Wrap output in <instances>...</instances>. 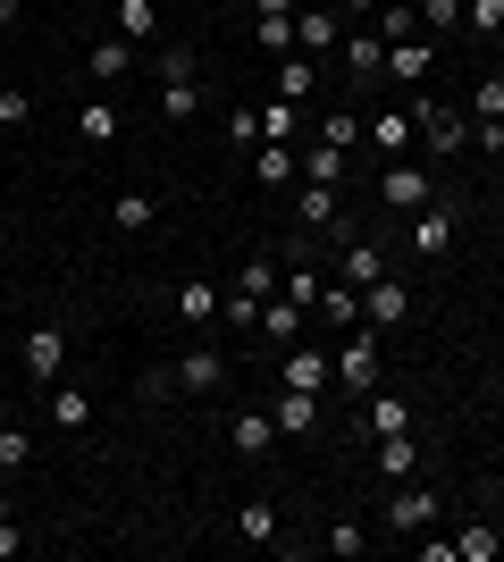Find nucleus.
Returning a JSON list of instances; mask_svg holds the SVG:
<instances>
[{"mask_svg":"<svg viewBox=\"0 0 504 562\" xmlns=\"http://www.w3.org/2000/svg\"><path fill=\"white\" fill-rule=\"evenodd\" d=\"M336 43H345V9H336V0H320V9H294V50L328 59Z\"/></svg>","mask_w":504,"mask_h":562,"instance_id":"11","label":"nucleus"},{"mask_svg":"<svg viewBox=\"0 0 504 562\" xmlns=\"http://www.w3.org/2000/svg\"><path fill=\"white\" fill-rule=\"evenodd\" d=\"M236 538L244 546H278V504H269V495H253V504L236 513Z\"/></svg>","mask_w":504,"mask_h":562,"instance_id":"29","label":"nucleus"},{"mask_svg":"<svg viewBox=\"0 0 504 562\" xmlns=\"http://www.w3.org/2000/svg\"><path fill=\"white\" fill-rule=\"evenodd\" d=\"M455 25H462V0H421V34H437V43H446Z\"/></svg>","mask_w":504,"mask_h":562,"instance_id":"41","label":"nucleus"},{"mask_svg":"<svg viewBox=\"0 0 504 562\" xmlns=\"http://www.w3.org/2000/svg\"><path fill=\"white\" fill-rule=\"evenodd\" d=\"M261 143H294V126H303V101H261Z\"/></svg>","mask_w":504,"mask_h":562,"instance_id":"35","label":"nucleus"},{"mask_svg":"<svg viewBox=\"0 0 504 562\" xmlns=\"http://www.w3.org/2000/svg\"><path fill=\"white\" fill-rule=\"evenodd\" d=\"M312 319H320V328H336V336H345V328H361V285L328 278V285H320V303H312Z\"/></svg>","mask_w":504,"mask_h":562,"instance_id":"17","label":"nucleus"},{"mask_svg":"<svg viewBox=\"0 0 504 562\" xmlns=\"http://www.w3.org/2000/svg\"><path fill=\"white\" fill-rule=\"evenodd\" d=\"M25 117H34V93H25V85H0V126H25Z\"/></svg>","mask_w":504,"mask_h":562,"instance_id":"43","label":"nucleus"},{"mask_svg":"<svg viewBox=\"0 0 504 562\" xmlns=\"http://www.w3.org/2000/svg\"><path fill=\"white\" fill-rule=\"evenodd\" d=\"M227 446H236L244 462H269V453H278V420H269V403H253V412L227 420Z\"/></svg>","mask_w":504,"mask_h":562,"instance_id":"14","label":"nucleus"},{"mask_svg":"<svg viewBox=\"0 0 504 562\" xmlns=\"http://www.w3.org/2000/svg\"><path fill=\"white\" fill-rule=\"evenodd\" d=\"M345 177H354V151H336V143L303 151V186H345Z\"/></svg>","mask_w":504,"mask_h":562,"instance_id":"26","label":"nucleus"},{"mask_svg":"<svg viewBox=\"0 0 504 562\" xmlns=\"http://www.w3.org/2000/svg\"><path fill=\"white\" fill-rule=\"evenodd\" d=\"M202 59H193L186 43H168V50H152V85H160V117H177V126H186V117H202Z\"/></svg>","mask_w":504,"mask_h":562,"instance_id":"2","label":"nucleus"},{"mask_svg":"<svg viewBox=\"0 0 504 562\" xmlns=\"http://www.w3.org/2000/svg\"><path fill=\"white\" fill-rule=\"evenodd\" d=\"M18 9H25V0H0V25H18Z\"/></svg>","mask_w":504,"mask_h":562,"instance_id":"47","label":"nucleus"},{"mask_svg":"<svg viewBox=\"0 0 504 562\" xmlns=\"http://www.w3.org/2000/svg\"><path fill=\"white\" fill-rule=\"evenodd\" d=\"M227 143H236V151H253V143H261V117L236 110V117H227Z\"/></svg>","mask_w":504,"mask_h":562,"instance_id":"45","label":"nucleus"},{"mask_svg":"<svg viewBox=\"0 0 504 562\" xmlns=\"http://www.w3.org/2000/svg\"><path fill=\"white\" fill-rule=\"evenodd\" d=\"M312 85H320V59L312 50H287L278 59V101H312Z\"/></svg>","mask_w":504,"mask_h":562,"instance_id":"27","label":"nucleus"},{"mask_svg":"<svg viewBox=\"0 0 504 562\" xmlns=\"http://www.w3.org/2000/svg\"><path fill=\"white\" fill-rule=\"evenodd\" d=\"M119 34H126L135 50L160 43V0H119Z\"/></svg>","mask_w":504,"mask_h":562,"instance_id":"28","label":"nucleus"},{"mask_svg":"<svg viewBox=\"0 0 504 562\" xmlns=\"http://www.w3.org/2000/svg\"><path fill=\"white\" fill-rule=\"evenodd\" d=\"M320 546H328L336 562H354V554H370V529H361V520H336V529H328Z\"/></svg>","mask_w":504,"mask_h":562,"instance_id":"39","label":"nucleus"},{"mask_svg":"<svg viewBox=\"0 0 504 562\" xmlns=\"http://www.w3.org/2000/svg\"><path fill=\"white\" fill-rule=\"evenodd\" d=\"M361 428H370V437H404V428H412V403L370 386V395H361Z\"/></svg>","mask_w":504,"mask_h":562,"instance_id":"20","label":"nucleus"},{"mask_svg":"<svg viewBox=\"0 0 504 562\" xmlns=\"http://www.w3.org/2000/svg\"><path fill=\"white\" fill-rule=\"evenodd\" d=\"M269 420H278V437H312L320 428V395L312 386H278V395H269Z\"/></svg>","mask_w":504,"mask_h":562,"instance_id":"16","label":"nucleus"},{"mask_svg":"<svg viewBox=\"0 0 504 562\" xmlns=\"http://www.w3.org/2000/svg\"><path fill=\"white\" fill-rule=\"evenodd\" d=\"M379 202L387 211H429L437 202V168L429 160H387L379 168Z\"/></svg>","mask_w":504,"mask_h":562,"instance_id":"5","label":"nucleus"},{"mask_svg":"<svg viewBox=\"0 0 504 562\" xmlns=\"http://www.w3.org/2000/svg\"><path fill=\"white\" fill-rule=\"evenodd\" d=\"M412 135H421V151H429V168L437 160H462L471 151V110H446V101H412Z\"/></svg>","mask_w":504,"mask_h":562,"instance_id":"3","label":"nucleus"},{"mask_svg":"<svg viewBox=\"0 0 504 562\" xmlns=\"http://www.w3.org/2000/svg\"><path fill=\"white\" fill-rule=\"evenodd\" d=\"M294 227H303V235H328V244L361 235L354 211H345V186H303V193H294Z\"/></svg>","mask_w":504,"mask_h":562,"instance_id":"4","label":"nucleus"},{"mask_svg":"<svg viewBox=\"0 0 504 562\" xmlns=\"http://www.w3.org/2000/svg\"><path fill=\"white\" fill-rule=\"evenodd\" d=\"M328 370H336V386H345V395H370V386H379V328H370V336L345 328V352H336Z\"/></svg>","mask_w":504,"mask_h":562,"instance_id":"8","label":"nucleus"},{"mask_svg":"<svg viewBox=\"0 0 504 562\" xmlns=\"http://www.w3.org/2000/svg\"><path fill=\"white\" fill-rule=\"evenodd\" d=\"M328 278H345V285H379V278H387V252L370 244V235H345V244H336V260H328Z\"/></svg>","mask_w":504,"mask_h":562,"instance_id":"13","label":"nucleus"},{"mask_svg":"<svg viewBox=\"0 0 504 562\" xmlns=\"http://www.w3.org/2000/svg\"><path fill=\"white\" fill-rule=\"evenodd\" d=\"M25 462H34V428H25V420H0V479H18Z\"/></svg>","mask_w":504,"mask_h":562,"instance_id":"34","label":"nucleus"},{"mask_svg":"<svg viewBox=\"0 0 504 562\" xmlns=\"http://www.w3.org/2000/svg\"><path fill=\"white\" fill-rule=\"evenodd\" d=\"M227 386H236V361L219 345H186L168 370L144 378V395H186V403H211V395H227Z\"/></svg>","mask_w":504,"mask_h":562,"instance_id":"1","label":"nucleus"},{"mask_svg":"<svg viewBox=\"0 0 504 562\" xmlns=\"http://www.w3.org/2000/svg\"><path fill=\"white\" fill-rule=\"evenodd\" d=\"M462 235V202H429V211H412V252L421 260H446Z\"/></svg>","mask_w":504,"mask_h":562,"instance_id":"7","label":"nucleus"},{"mask_svg":"<svg viewBox=\"0 0 504 562\" xmlns=\"http://www.w3.org/2000/svg\"><path fill=\"white\" fill-rule=\"evenodd\" d=\"M379 470H387V487H395V479H412V470H421V437H379Z\"/></svg>","mask_w":504,"mask_h":562,"instance_id":"31","label":"nucleus"},{"mask_svg":"<svg viewBox=\"0 0 504 562\" xmlns=\"http://www.w3.org/2000/svg\"><path fill=\"white\" fill-rule=\"evenodd\" d=\"M253 43H261V59H287L294 50V18H253Z\"/></svg>","mask_w":504,"mask_h":562,"instance_id":"36","label":"nucleus"},{"mask_svg":"<svg viewBox=\"0 0 504 562\" xmlns=\"http://www.w3.org/2000/svg\"><path fill=\"white\" fill-rule=\"evenodd\" d=\"M18 554H34V538H25V529H18V520H9V513H0V562H18Z\"/></svg>","mask_w":504,"mask_h":562,"instance_id":"44","label":"nucleus"},{"mask_svg":"<svg viewBox=\"0 0 504 562\" xmlns=\"http://www.w3.org/2000/svg\"><path fill=\"white\" fill-rule=\"evenodd\" d=\"M328 361H320V345H287L278 352V386H312V395H328Z\"/></svg>","mask_w":504,"mask_h":562,"instance_id":"18","label":"nucleus"},{"mask_svg":"<svg viewBox=\"0 0 504 562\" xmlns=\"http://www.w3.org/2000/svg\"><path fill=\"white\" fill-rule=\"evenodd\" d=\"M471 126H504V76H480V93H471Z\"/></svg>","mask_w":504,"mask_h":562,"instance_id":"37","label":"nucleus"},{"mask_svg":"<svg viewBox=\"0 0 504 562\" xmlns=\"http://www.w3.org/2000/svg\"><path fill=\"white\" fill-rule=\"evenodd\" d=\"M437 59V34H412V43H387V76H404V85H421Z\"/></svg>","mask_w":504,"mask_h":562,"instance_id":"24","label":"nucleus"},{"mask_svg":"<svg viewBox=\"0 0 504 562\" xmlns=\"http://www.w3.org/2000/svg\"><path fill=\"white\" fill-rule=\"evenodd\" d=\"M253 18H294V0H253Z\"/></svg>","mask_w":504,"mask_h":562,"instance_id":"46","label":"nucleus"},{"mask_svg":"<svg viewBox=\"0 0 504 562\" xmlns=\"http://www.w3.org/2000/svg\"><path fill=\"white\" fill-rule=\"evenodd\" d=\"M429 520H437L429 487H404V479H395V487L379 495V529H387V538H412V529H429Z\"/></svg>","mask_w":504,"mask_h":562,"instance_id":"6","label":"nucleus"},{"mask_svg":"<svg viewBox=\"0 0 504 562\" xmlns=\"http://www.w3.org/2000/svg\"><path fill=\"white\" fill-rule=\"evenodd\" d=\"M76 135H85V143H110V135H119V110H110V101H85V110H76Z\"/></svg>","mask_w":504,"mask_h":562,"instance_id":"38","label":"nucleus"},{"mask_svg":"<svg viewBox=\"0 0 504 562\" xmlns=\"http://www.w3.org/2000/svg\"><path fill=\"white\" fill-rule=\"evenodd\" d=\"M320 143H336V151H361V117H354V110H328V117H320Z\"/></svg>","mask_w":504,"mask_h":562,"instance_id":"40","label":"nucleus"},{"mask_svg":"<svg viewBox=\"0 0 504 562\" xmlns=\"http://www.w3.org/2000/svg\"><path fill=\"white\" fill-rule=\"evenodd\" d=\"M462 34H504V0H462Z\"/></svg>","mask_w":504,"mask_h":562,"instance_id":"42","label":"nucleus"},{"mask_svg":"<svg viewBox=\"0 0 504 562\" xmlns=\"http://www.w3.org/2000/svg\"><path fill=\"white\" fill-rule=\"evenodd\" d=\"M303 328H312V311H303V303H287V294H269V303L253 311V336H269L278 352H287V345H303Z\"/></svg>","mask_w":504,"mask_h":562,"instance_id":"12","label":"nucleus"},{"mask_svg":"<svg viewBox=\"0 0 504 562\" xmlns=\"http://www.w3.org/2000/svg\"><path fill=\"white\" fill-rule=\"evenodd\" d=\"M336 59H345V76H361V85H370V76H387V43H379V34H345V43H336Z\"/></svg>","mask_w":504,"mask_h":562,"instance_id":"25","label":"nucleus"},{"mask_svg":"<svg viewBox=\"0 0 504 562\" xmlns=\"http://www.w3.org/2000/svg\"><path fill=\"white\" fill-rule=\"evenodd\" d=\"M244 160H253V186H269V193L303 186V160H294V143H253Z\"/></svg>","mask_w":504,"mask_h":562,"instance_id":"15","label":"nucleus"},{"mask_svg":"<svg viewBox=\"0 0 504 562\" xmlns=\"http://www.w3.org/2000/svg\"><path fill=\"white\" fill-rule=\"evenodd\" d=\"M25 378H34V386H59V378H68V328H59V319H43V328L25 336Z\"/></svg>","mask_w":504,"mask_h":562,"instance_id":"10","label":"nucleus"},{"mask_svg":"<svg viewBox=\"0 0 504 562\" xmlns=\"http://www.w3.org/2000/svg\"><path fill=\"white\" fill-rule=\"evenodd\" d=\"M421 34V0H379V43H412Z\"/></svg>","mask_w":504,"mask_h":562,"instance_id":"33","label":"nucleus"},{"mask_svg":"<svg viewBox=\"0 0 504 562\" xmlns=\"http://www.w3.org/2000/svg\"><path fill=\"white\" fill-rule=\"evenodd\" d=\"M404 319H412V285L404 278H395V269H387V278L379 285H361V328H404Z\"/></svg>","mask_w":504,"mask_h":562,"instance_id":"9","label":"nucleus"},{"mask_svg":"<svg viewBox=\"0 0 504 562\" xmlns=\"http://www.w3.org/2000/svg\"><path fill=\"white\" fill-rule=\"evenodd\" d=\"M110 218H119V235H152V227H160V202H152V193H119Z\"/></svg>","mask_w":504,"mask_h":562,"instance_id":"30","label":"nucleus"},{"mask_svg":"<svg viewBox=\"0 0 504 562\" xmlns=\"http://www.w3.org/2000/svg\"><path fill=\"white\" fill-rule=\"evenodd\" d=\"M496 554H504V529H496V520H471V529L455 538V562H496Z\"/></svg>","mask_w":504,"mask_h":562,"instance_id":"32","label":"nucleus"},{"mask_svg":"<svg viewBox=\"0 0 504 562\" xmlns=\"http://www.w3.org/2000/svg\"><path fill=\"white\" fill-rule=\"evenodd\" d=\"M219 303H227V294H219L211 278H186V285H177V319H186V328H219Z\"/></svg>","mask_w":504,"mask_h":562,"instance_id":"19","label":"nucleus"},{"mask_svg":"<svg viewBox=\"0 0 504 562\" xmlns=\"http://www.w3.org/2000/svg\"><path fill=\"white\" fill-rule=\"evenodd\" d=\"M496 529H504V520H496Z\"/></svg>","mask_w":504,"mask_h":562,"instance_id":"48","label":"nucleus"},{"mask_svg":"<svg viewBox=\"0 0 504 562\" xmlns=\"http://www.w3.org/2000/svg\"><path fill=\"white\" fill-rule=\"evenodd\" d=\"M361 143H379L387 160H404L412 143H421V135H412V110H379V117H370V126H361Z\"/></svg>","mask_w":504,"mask_h":562,"instance_id":"22","label":"nucleus"},{"mask_svg":"<svg viewBox=\"0 0 504 562\" xmlns=\"http://www.w3.org/2000/svg\"><path fill=\"white\" fill-rule=\"evenodd\" d=\"M126 68H144V59H135V43H126V34H110V43H93V50H85V76H93V85H119Z\"/></svg>","mask_w":504,"mask_h":562,"instance_id":"21","label":"nucleus"},{"mask_svg":"<svg viewBox=\"0 0 504 562\" xmlns=\"http://www.w3.org/2000/svg\"><path fill=\"white\" fill-rule=\"evenodd\" d=\"M43 395H51V428H68V437H76V428L93 420V395H85L76 378H59V386H43Z\"/></svg>","mask_w":504,"mask_h":562,"instance_id":"23","label":"nucleus"}]
</instances>
